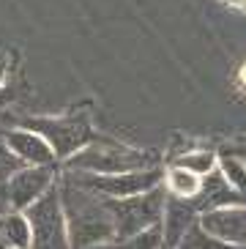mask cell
I'll list each match as a JSON object with an SVG mask.
<instances>
[{
    "label": "cell",
    "instance_id": "cell-12",
    "mask_svg": "<svg viewBox=\"0 0 246 249\" xmlns=\"http://www.w3.org/2000/svg\"><path fill=\"white\" fill-rule=\"evenodd\" d=\"M0 249H30V225L22 211L0 213Z\"/></svg>",
    "mask_w": 246,
    "mask_h": 249
},
{
    "label": "cell",
    "instance_id": "cell-7",
    "mask_svg": "<svg viewBox=\"0 0 246 249\" xmlns=\"http://www.w3.org/2000/svg\"><path fill=\"white\" fill-rule=\"evenodd\" d=\"M55 178V167H19L14 176L0 183V213L3 211H25L44 192L50 189Z\"/></svg>",
    "mask_w": 246,
    "mask_h": 249
},
{
    "label": "cell",
    "instance_id": "cell-6",
    "mask_svg": "<svg viewBox=\"0 0 246 249\" xmlns=\"http://www.w3.org/2000/svg\"><path fill=\"white\" fill-rule=\"evenodd\" d=\"M25 129H33L36 134H41L50 142V148L55 151L58 159H69L71 154L82 151L93 140V129H90L85 115L36 118V121H25Z\"/></svg>",
    "mask_w": 246,
    "mask_h": 249
},
{
    "label": "cell",
    "instance_id": "cell-19",
    "mask_svg": "<svg viewBox=\"0 0 246 249\" xmlns=\"http://www.w3.org/2000/svg\"><path fill=\"white\" fill-rule=\"evenodd\" d=\"M235 3H244V6H246V0H235Z\"/></svg>",
    "mask_w": 246,
    "mask_h": 249
},
{
    "label": "cell",
    "instance_id": "cell-8",
    "mask_svg": "<svg viewBox=\"0 0 246 249\" xmlns=\"http://www.w3.org/2000/svg\"><path fill=\"white\" fill-rule=\"evenodd\" d=\"M197 225L230 247H246V205H222L203 211L197 216Z\"/></svg>",
    "mask_w": 246,
    "mask_h": 249
},
{
    "label": "cell",
    "instance_id": "cell-5",
    "mask_svg": "<svg viewBox=\"0 0 246 249\" xmlns=\"http://www.w3.org/2000/svg\"><path fill=\"white\" fill-rule=\"evenodd\" d=\"M69 176L80 186H85L93 195H99V197L121 200V197H134V195H142V192L159 186L161 178H164V170L156 164V167L115 173V176H93V173H71V170H69Z\"/></svg>",
    "mask_w": 246,
    "mask_h": 249
},
{
    "label": "cell",
    "instance_id": "cell-9",
    "mask_svg": "<svg viewBox=\"0 0 246 249\" xmlns=\"http://www.w3.org/2000/svg\"><path fill=\"white\" fill-rule=\"evenodd\" d=\"M200 211L194 208L192 200H181L167 195L164 208H161V219H159V230H161V249H178L183 241V235L197 225Z\"/></svg>",
    "mask_w": 246,
    "mask_h": 249
},
{
    "label": "cell",
    "instance_id": "cell-17",
    "mask_svg": "<svg viewBox=\"0 0 246 249\" xmlns=\"http://www.w3.org/2000/svg\"><path fill=\"white\" fill-rule=\"evenodd\" d=\"M178 249H241V247H230V244H225V241H219V238H213V235H208L200 225H194L186 235H183V241H181Z\"/></svg>",
    "mask_w": 246,
    "mask_h": 249
},
{
    "label": "cell",
    "instance_id": "cell-2",
    "mask_svg": "<svg viewBox=\"0 0 246 249\" xmlns=\"http://www.w3.org/2000/svg\"><path fill=\"white\" fill-rule=\"evenodd\" d=\"M66 161V170L71 173H93V176H115V173H131V170L156 167L159 156L151 151L129 148L121 142H88L82 151L71 154Z\"/></svg>",
    "mask_w": 246,
    "mask_h": 249
},
{
    "label": "cell",
    "instance_id": "cell-1",
    "mask_svg": "<svg viewBox=\"0 0 246 249\" xmlns=\"http://www.w3.org/2000/svg\"><path fill=\"white\" fill-rule=\"evenodd\" d=\"M55 186H58V197L66 213L71 249H88L93 244L115 238V225H112V213L107 208V200L93 195L85 186H80L69 173L63 178H58Z\"/></svg>",
    "mask_w": 246,
    "mask_h": 249
},
{
    "label": "cell",
    "instance_id": "cell-10",
    "mask_svg": "<svg viewBox=\"0 0 246 249\" xmlns=\"http://www.w3.org/2000/svg\"><path fill=\"white\" fill-rule=\"evenodd\" d=\"M6 145L11 148V154L22 161V164H30V167H55V151L50 148V142L36 134L33 129H11V132L3 134Z\"/></svg>",
    "mask_w": 246,
    "mask_h": 249
},
{
    "label": "cell",
    "instance_id": "cell-16",
    "mask_svg": "<svg viewBox=\"0 0 246 249\" xmlns=\"http://www.w3.org/2000/svg\"><path fill=\"white\" fill-rule=\"evenodd\" d=\"M219 173L225 176V181L230 183L232 189L246 197V159L235 154H227V156H219Z\"/></svg>",
    "mask_w": 246,
    "mask_h": 249
},
{
    "label": "cell",
    "instance_id": "cell-4",
    "mask_svg": "<svg viewBox=\"0 0 246 249\" xmlns=\"http://www.w3.org/2000/svg\"><path fill=\"white\" fill-rule=\"evenodd\" d=\"M164 200H167L164 183L142 192V195H134V197L107 200V208H109V213H112V225H115V238L137 235V233H142V230H148V227L159 225Z\"/></svg>",
    "mask_w": 246,
    "mask_h": 249
},
{
    "label": "cell",
    "instance_id": "cell-14",
    "mask_svg": "<svg viewBox=\"0 0 246 249\" xmlns=\"http://www.w3.org/2000/svg\"><path fill=\"white\" fill-rule=\"evenodd\" d=\"M88 249H161V230H159V225H153L137 235L109 238V241L93 244V247H88Z\"/></svg>",
    "mask_w": 246,
    "mask_h": 249
},
{
    "label": "cell",
    "instance_id": "cell-15",
    "mask_svg": "<svg viewBox=\"0 0 246 249\" xmlns=\"http://www.w3.org/2000/svg\"><path fill=\"white\" fill-rule=\"evenodd\" d=\"M173 164H178V167L189 170V173H194V176L205 178L208 173H213V170L219 167V156L213 154V151H183L178 159L173 161Z\"/></svg>",
    "mask_w": 246,
    "mask_h": 249
},
{
    "label": "cell",
    "instance_id": "cell-3",
    "mask_svg": "<svg viewBox=\"0 0 246 249\" xmlns=\"http://www.w3.org/2000/svg\"><path fill=\"white\" fill-rule=\"evenodd\" d=\"M22 213L30 225V249H71L66 213L55 183Z\"/></svg>",
    "mask_w": 246,
    "mask_h": 249
},
{
    "label": "cell",
    "instance_id": "cell-11",
    "mask_svg": "<svg viewBox=\"0 0 246 249\" xmlns=\"http://www.w3.org/2000/svg\"><path fill=\"white\" fill-rule=\"evenodd\" d=\"M192 203H194L197 211L203 213V211H211V208H222V205H246V197L232 189L216 167L213 173H208V176L203 178L200 195H197Z\"/></svg>",
    "mask_w": 246,
    "mask_h": 249
},
{
    "label": "cell",
    "instance_id": "cell-13",
    "mask_svg": "<svg viewBox=\"0 0 246 249\" xmlns=\"http://www.w3.org/2000/svg\"><path fill=\"white\" fill-rule=\"evenodd\" d=\"M164 183L167 195H173V197H181V200H194L200 195V186H203V178L194 176V173H189V170L178 167L173 164L170 170H164Z\"/></svg>",
    "mask_w": 246,
    "mask_h": 249
},
{
    "label": "cell",
    "instance_id": "cell-18",
    "mask_svg": "<svg viewBox=\"0 0 246 249\" xmlns=\"http://www.w3.org/2000/svg\"><path fill=\"white\" fill-rule=\"evenodd\" d=\"M19 167H25V164L11 154V148L6 145V140H0V183L6 181L8 176H14Z\"/></svg>",
    "mask_w": 246,
    "mask_h": 249
}]
</instances>
